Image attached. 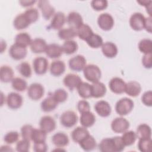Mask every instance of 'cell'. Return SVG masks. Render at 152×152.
I'll return each mask as SVG.
<instances>
[{
    "label": "cell",
    "instance_id": "obj_17",
    "mask_svg": "<svg viewBox=\"0 0 152 152\" xmlns=\"http://www.w3.org/2000/svg\"><path fill=\"white\" fill-rule=\"evenodd\" d=\"M66 21V18L65 14L61 11H58L53 15L50 23V27L53 30H59L62 28Z\"/></svg>",
    "mask_w": 152,
    "mask_h": 152
},
{
    "label": "cell",
    "instance_id": "obj_43",
    "mask_svg": "<svg viewBox=\"0 0 152 152\" xmlns=\"http://www.w3.org/2000/svg\"><path fill=\"white\" fill-rule=\"evenodd\" d=\"M11 86L14 90L22 92L27 88V83L25 80L20 77H15L11 81Z\"/></svg>",
    "mask_w": 152,
    "mask_h": 152
},
{
    "label": "cell",
    "instance_id": "obj_15",
    "mask_svg": "<svg viewBox=\"0 0 152 152\" xmlns=\"http://www.w3.org/2000/svg\"><path fill=\"white\" fill-rule=\"evenodd\" d=\"M56 122L54 118L49 115H45L41 118L39 121L40 128L46 133L53 131L56 128Z\"/></svg>",
    "mask_w": 152,
    "mask_h": 152
},
{
    "label": "cell",
    "instance_id": "obj_57",
    "mask_svg": "<svg viewBox=\"0 0 152 152\" xmlns=\"http://www.w3.org/2000/svg\"><path fill=\"white\" fill-rule=\"evenodd\" d=\"M144 29L150 33H151L152 31V21L151 17L149 16L148 17H145L144 21Z\"/></svg>",
    "mask_w": 152,
    "mask_h": 152
},
{
    "label": "cell",
    "instance_id": "obj_42",
    "mask_svg": "<svg viewBox=\"0 0 152 152\" xmlns=\"http://www.w3.org/2000/svg\"><path fill=\"white\" fill-rule=\"evenodd\" d=\"M139 50L144 54L151 53L152 52V41L150 39H143L141 40L138 45Z\"/></svg>",
    "mask_w": 152,
    "mask_h": 152
},
{
    "label": "cell",
    "instance_id": "obj_36",
    "mask_svg": "<svg viewBox=\"0 0 152 152\" xmlns=\"http://www.w3.org/2000/svg\"><path fill=\"white\" fill-rule=\"evenodd\" d=\"M76 30L77 35L78 36V37L84 41H86L93 33L90 26L84 23Z\"/></svg>",
    "mask_w": 152,
    "mask_h": 152
},
{
    "label": "cell",
    "instance_id": "obj_51",
    "mask_svg": "<svg viewBox=\"0 0 152 152\" xmlns=\"http://www.w3.org/2000/svg\"><path fill=\"white\" fill-rule=\"evenodd\" d=\"M30 147V141L23 139L18 141L16 144L15 149L18 152H27Z\"/></svg>",
    "mask_w": 152,
    "mask_h": 152
},
{
    "label": "cell",
    "instance_id": "obj_28",
    "mask_svg": "<svg viewBox=\"0 0 152 152\" xmlns=\"http://www.w3.org/2000/svg\"><path fill=\"white\" fill-rule=\"evenodd\" d=\"M80 147L86 151H92L96 148L97 143L95 138L90 134L84 138L79 143Z\"/></svg>",
    "mask_w": 152,
    "mask_h": 152
},
{
    "label": "cell",
    "instance_id": "obj_8",
    "mask_svg": "<svg viewBox=\"0 0 152 152\" xmlns=\"http://www.w3.org/2000/svg\"><path fill=\"white\" fill-rule=\"evenodd\" d=\"M129 121L123 117H117L111 122V129L116 133H124L129 127Z\"/></svg>",
    "mask_w": 152,
    "mask_h": 152
},
{
    "label": "cell",
    "instance_id": "obj_60",
    "mask_svg": "<svg viewBox=\"0 0 152 152\" xmlns=\"http://www.w3.org/2000/svg\"><path fill=\"white\" fill-rule=\"evenodd\" d=\"M13 150L11 148V147L8 145H2L1 147V151H12Z\"/></svg>",
    "mask_w": 152,
    "mask_h": 152
},
{
    "label": "cell",
    "instance_id": "obj_16",
    "mask_svg": "<svg viewBox=\"0 0 152 152\" xmlns=\"http://www.w3.org/2000/svg\"><path fill=\"white\" fill-rule=\"evenodd\" d=\"M96 112L101 117L109 116L112 112L110 104L105 100H99L96 103L94 106Z\"/></svg>",
    "mask_w": 152,
    "mask_h": 152
},
{
    "label": "cell",
    "instance_id": "obj_7",
    "mask_svg": "<svg viewBox=\"0 0 152 152\" xmlns=\"http://www.w3.org/2000/svg\"><path fill=\"white\" fill-rule=\"evenodd\" d=\"M49 67L48 61L42 56H38L33 61V68L34 72L37 75L45 74Z\"/></svg>",
    "mask_w": 152,
    "mask_h": 152
},
{
    "label": "cell",
    "instance_id": "obj_45",
    "mask_svg": "<svg viewBox=\"0 0 152 152\" xmlns=\"http://www.w3.org/2000/svg\"><path fill=\"white\" fill-rule=\"evenodd\" d=\"M138 148L141 152H150L151 151L152 141L151 138L138 139Z\"/></svg>",
    "mask_w": 152,
    "mask_h": 152
},
{
    "label": "cell",
    "instance_id": "obj_53",
    "mask_svg": "<svg viewBox=\"0 0 152 152\" xmlns=\"http://www.w3.org/2000/svg\"><path fill=\"white\" fill-rule=\"evenodd\" d=\"M142 103L147 106H152V91L151 90L147 91L143 93L141 96Z\"/></svg>",
    "mask_w": 152,
    "mask_h": 152
},
{
    "label": "cell",
    "instance_id": "obj_32",
    "mask_svg": "<svg viewBox=\"0 0 152 152\" xmlns=\"http://www.w3.org/2000/svg\"><path fill=\"white\" fill-rule=\"evenodd\" d=\"M135 133L138 139L150 138L151 137V127L146 124H140L137 128Z\"/></svg>",
    "mask_w": 152,
    "mask_h": 152
},
{
    "label": "cell",
    "instance_id": "obj_14",
    "mask_svg": "<svg viewBox=\"0 0 152 152\" xmlns=\"http://www.w3.org/2000/svg\"><path fill=\"white\" fill-rule=\"evenodd\" d=\"M126 83L119 77L112 78L109 83V87L112 92L115 94H122L125 92Z\"/></svg>",
    "mask_w": 152,
    "mask_h": 152
},
{
    "label": "cell",
    "instance_id": "obj_26",
    "mask_svg": "<svg viewBox=\"0 0 152 152\" xmlns=\"http://www.w3.org/2000/svg\"><path fill=\"white\" fill-rule=\"evenodd\" d=\"M91 97L94 98H100L103 97L106 93V87L105 85L100 81L93 83L91 85Z\"/></svg>",
    "mask_w": 152,
    "mask_h": 152
},
{
    "label": "cell",
    "instance_id": "obj_13",
    "mask_svg": "<svg viewBox=\"0 0 152 152\" xmlns=\"http://www.w3.org/2000/svg\"><path fill=\"white\" fill-rule=\"evenodd\" d=\"M82 82L81 78L79 75L74 73L66 74L63 79V83L70 90L77 88L78 85Z\"/></svg>",
    "mask_w": 152,
    "mask_h": 152
},
{
    "label": "cell",
    "instance_id": "obj_37",
    "mask_svg": "<svg viewBox=\"0 0 152 152\" xmlns=\"http://www.w3.org/2000/svg\"><path fill=\"white\" fill-rule=\"evenodd\" d=\"M86 42L90 48L95 49L101 47L103 43L102 37L100 35L94 33L86 40Z\"/></svg>",
    "mask_w": 152,
    "mask_h": 152
},
{
    "label": "cell",
    "instance_id": "obj_29",
    "mask_svg": "<svg viewBox=\"0 0 152 152\" xmlns=\"http://www.w3.org/2000/svg\"><path fill=\"white\" fill-rule=\"evenodd\" d=\"M80 122L81 125L85 128L91 127L96 122L95 115L90 111L81 113Z\"/></svg>",
    "mask_w": 152,
    "mask_h": 152
},
{
    "label": "cell",
    "instance_id": "obj_2",
    "mask_svg": "<svg viewBox=\"0 0 152 152\" xmlns=\"http://www.w3.org/2000/svg\"><path fill=\"white\" fill-rule=\"evenodd\" d=\"M134 102L129 98L123 97L119 99L115 104V111L120 116L129 114L133 109Z\"/></svg>",
    "mask_w": 152,
    "mask_h": 152
},
{
    "label": "cell",
    "instance_id": "obj_10",
    "mask_svg": "<svg viewBox=\"0 0 152 152\" xmlns=\"http://www.w3.org/2000/svg\"><path fill=\"white\" fill-rule=\"evenodd\" d=\"M37 6L40 10L43 18L48 20H49L55 14V10L54 7L47 0H40L38 1Z\"/></svg>",
    "mask_w": 152,
    "mask_h": 152
},
{
    "label": "cell",
    "instance_id": "obj_19",
    "mask_svg": "<svg viewBox=\"0 0 152 152\" xmlns=\"http://www.w3.org/2000/svg\"><path fill=\"white\" fill-rule=\"evenodd\" d=\"M45 52L46 56L51 59L58 58L64 53L62 46L56 43H50L48 45Z\"/></svg>",
    "mask_w": 152,
    "mask_h": 152
},
{
    "label": "cell",
    "instance_id": "obj_3",
    "mask_svg": "<svg viewBox=\"0 0 152 152\" xmlns=\"http://www.w3.org/2000/svg\"><path fill=\"white\" fill-rule=\"evenodd\" d=\"M59 119L60 122L63 126L66 128H70L77 123L78 118L75 112L66 110L61 114Z\"/></svg>",
    "mask_w": 152,
    "mask_h": 152
},
{
    "label": "cell",
    "instance_id": "obj_20",
    "mask_svg": "<svg viewBox=\"0 0 152 152\" xmlns=\"http://www.w3.org/2000/svg\"><path fill=\"white\" fill-rule=\"evenodd\" d=\"M101 48L103 55L106 58H113L118 54V48L113 42H106L103 43Z\"/></svg>",
    "mask_w": 152,
    "mask_h": 152
},
{
    "label": "cell",
    "instance_id": "obj_1",
    "mask_svg": "<svg viewBox=\"0 0 152 152\" xmlns=\"http://www.w3.org/2000/svg\"><path fill=\"white\" fill-rule=\"evenodd\" d=\"M83 71L84 76L87 80L92 83L99 81L102 76V72L97 65L94 64L86 65Z\"/></svg>",
    "mask_w": 152,
    "mask_h": 152
},
{
    "label": "cell",
    "instance_id": "obj_40",
    "mask_svg": "<svg viewBox=\"0 0 152 152\" xmlns=\"http://www.w3.org/2000/svg\"><path fill=\"white\" fill-rule=\"evenodd\" d=\"M47 134L42 129H36L34 128L33 131L31 134V140L33 141L34 143L38 142H46Z\"/></svg>",
    "mask_w": 152,
    "mask_h": 152
},
{
    "label": "cell",
    "instance_id": "obj_44",
    "mask_svg": "<svg viewBox=\"0 0 152 152\" xmlns=\"http://www.w3.org/2000/svg\"><path fill=\"white\" fill-rule=\"evenodd\" d=\"M17 70L18 72L25 78H29L31 76L32 71L29 63L27 62H22L17 65Z\"/></svg>",
    "mask_w": 152,
    "mask_h": 152
},
{
    "label": "cell",
    "instance_id": "obj_21",
    "mask_svg": "<svg viewBox=\"0 0 152 152\" xmlns=\"http://www.w3.org/2000/svg\"><path fill=\"white\" fill-rule=\"evenodd\" d=\"M58 103L55 99L53 94H50L42 100L40 104V107L42 111L45 112H50L54 110L58 106Z\"/></svg>",
    "mask_w": 152,
    "mask_h": 152
},
{
    "label": "cell",
    "instance_id": "obj_49",
    "mask_svg": "<svg viewBox=\"0 0 152 152\" xmlns=\"http://www.w3.org/2000/svg\"><path fill=\"white\" fill-rule=\"evenodd\" d=\"M20 135L17 131H10L7 132L4 137V141L8 144L17 142L19 139Z\"/></svg>",
    "mask_w": 152,
    "mask_h": 152
},
{
    "label": "cell",
    "instance_id": "obj_6",
    "mask_svg": "<svg viewBox=\"0 0 152 152\" xmlns=\"http://www.w3.org/2000/svg\"><path fill=\"white\" fill-rule=\"evenodd\" d=\"M144 15L138 12L133 13L129 18L130 27L135 31H141L144 29Z\"/></svg>",
    "mask_w": 152,
    "mask_h": 152
},
{
    "label": "cell",
    "instance_id": "obj_18",
    "mask_svg": "<svg viewBox=\"0 0 152 152\" xmlns=\"http://www.w3.org/2000/svg\"><path fill=\"white\" fill-rule=\"evenodd\" d=\"M66 22L69 27L77 30L83 24V20L80 13L76 11H71L66 17Z\"/></svg>",
    "mask_w": 152,
    "mask_h": 152
},
{
    "label": "cell",
    "instance_id": "obj_24",
    "mask_svg": "<svg viewBox=\"0 0 152 152\" xmlns=\"http://www.w3.org/2000/svg\"><path fill=\"white\" fill-rule=\"evenodd\" d=\"M53 144L58 148H62L66 146L69 142L68 135L64 132H58L53 134L52 137Z\"/></svg>",
    "mask_w": 152,
    "mask_h": 152
},
{
    "label": "cell",
    "instance_id": "obj_35",
    "mask_svg": "<svg viewBox=\"0 0 152 152\" xmlns=\"http://www.w3.org/2000/svg\"><path fill=\"white\" fill-rule=\"evenodd\" d=\"M79 96L83 99H88L91 97V85L86 82L82 81L77 88Z\"/></svg>",
    "mask_w": 152,
    "mask_h": 152
},
{
    "label": "cell",
    "instance_id": "obj_22",
    "mask_svg": "<svg viewBox=\"0 0 152 152\" xmlns=\"http://www.w3.org/2000/svg\"><path fill=\"white\" fill-rule=\"evenodd\" d=\"M141 91V86L139 83L135 81H131L126 83L125 93L131 97L138 96Z\"/></svg>",
    "mask_w": 152,
    "mask_h": 152
},
{
    "label": "cell",
    "instance_id": "obj_39",
    "mask_svg": "<svg viewBox=\"0 0 152 152\" xmlns=\"http://www.w3.org/2000/svg\"><path fill=\"white\" fill-rule=\"evenodd\" d=\"M99 149L102 152H115L112 138H105L102 140Z\"/></svg>",
    "mask_w": 152,
    "mask_h": 152
},
{
    "label": "cell",
    "instance_id": "obj_61",
    "mask_svg": "<svg viewBox=\"0 0 152 152\" xmlns=\"http://www.w3.org/2000/svg\"><path fill=\"white\" fill-rule=\"evenodd\" d=\"M7 48V43L5 42V40H4L3 39L1 40V53H2L4 50H5Z\"/></svg>",
    "mask_w": 152,
    "mask_h": 152
},
{
    "label": "cell",
    "instance_id": "obj_59",
    "mask_svg": "<svg viewBox=\"0 0 152 152\" xmlns=\"http://www.w3.org/2000/svg\"><path fill=\"white\" fill-rule=\"evenodd\" d=\"M137 2L140 4L142 6H144L145 7H147L148 5L152 4L151 1H148V0H142V1H137Z\"/></svg>",
    "mask_w": 152,
    "mask_h": 152
},
{
    "label": "cell",
    "instance_id": "obj_11",
    "mask_svg": "<svg viewBox=\"0 0 152 152\" xmlns=\"http://www.w3.org/2000/svg\"><path fill=\"white\" fill-rule=\"evenodd\" d=\"M8 107L11 109L16 110L19 109L23 104V97L18 93L15 92L10 93L6 99Z\"/></svg>",
    "mask_w": 152,
    "mask_h": 152
},
{
    "label": "cell",
    "instance_id": "obj_4",
    "mask_svg": "<svg viewBox=\"0 0 152 152\" xmlns=\"http://www.w3.org/2000/svg\"><path fill=\"white\" fill-rule=\"evenodd\" d=\"M45 93L44 87L40 83H34L27 88L28 97L32 100H39L42 98Z\"/></svg>",
    "mask_w": 152,
    "mask_h": 152
},
{
    "label": "cell",
    "instance_id": "obj_50",
    "mask_svg": "<svg viewBox=\"0 0 152 152\" xmlns=\"http://www.w3.org/2000/svg\"><path fill=\"white\" fill-rule=\"evenodd\" d=\"M108 2L106 0H93L91 6L95 11H102L107 7Z\"/></svg>",
    "mask_w": 152,
    "mask_h": 152
},
{
    "label": "cell",
    "instance_id": "obj_46",
    "mask_svg": "<svg viewBox=\"0 0 152 152\" xmlns=\"http://www.w3.org/2000/svg\"><path fill=\"white\" fill-rule=\"evenodd\" d=\"M24 14L31 24L33 23L36 22L39 18V11L35 8H30L27 9L24 12Z\"/></svg>",
    "mask_w": 152,
    "mask_h": 152
},
{
    "label": "cell",
    "instance_id": "obj_30",
    "mask_svg": "<svg viewBox=\"0 0 152 152\" xmlns=\"http://www.w3.org/2000/svg\"><path fill=\"white\" fill-rule=\"evenodd\" d=\"M89 134L87 128L84 126H77L71 132V138L75 142L79 143L84 138Z\"/></svg>",
    "mask_w": 152,
    "mask_h": 152
},
{
    "label": "cell",
    "instance_id": "obj_38",
    "mask_svg": "<svg viewBox=\"0 0 152 152\" xmlns=\"http://www.w3.org/2000/svg\"><path fill=\"white\" fill-rule=\"evenodd\" d=\"M62 48L64 53L67 55H71L78 50V46L77 42L73 40H69L64 42Z\"/></svg>",
    "mask_w": 152,
    "mask_h": 152
},
{
    "label": "cell",
    "instance_id": "obj_58",
    "mask_svg": "<svg viewBox=\"0 0 152 152\" xmlns=\"http://www.w3.org/2000/svg\"><path fill=\"white\" fill-rule=\"evenodd\" d=\"M36 1L35 0H26V1H20L19 3L21 4L22 7H28L33 5Z\"/></svg>",
    "mask_w": 152,
    "mask_h": 152
},
{
    "label": "cell",
    "instance_id": "obj_41",
    "mask_svg": "<svg viewBox=\"0 0 152 152\" xmlns=\"http://www.w3.org/2000/svg\"><path fill=\"white\" fill-rule=\"evenodd\" d=\"M121 138L125 146H130L134 144L137 137L135 132L133 131H126L123 133Z\"/></svg>",
    "mask_w": 152,
    "mask_h": 152
},
{
    "label": "cell",
    "instance_id": "obj_48",
    "mask_svg": "<svg viewBox=\"0 0 152 152\" xmlns=\"http://www.w3.org/2000/svg\"><path fill=\"white\" fill-rule=\"evenodd\" d=\"M34 128L30 124H25L21 128V135L23 139L30 141Z\"/></svg>",
    "mask_w": 152,
    "mask_h": 152
},
{
    "label": "cell",
    "instance_id": "obj_34",
    "mask_svg": "<svg viewBox=\"0 0 152 152\" xmlns=\"http://www.w3.org/2000/svg\"><path fill=\"white\" fill-rule=\"evenodd\" d=\"M31 41L30 35L26 32L20 33L15 37V43L24 48L30 46Z\"/></svg>",
    "mask_w": 152,
    "mask_h": 152
},
{
    "label": "cell",
    "instance_id": "obj_25",
    "mask_svg": "<svg viewBox=\"0 0 152 152\" xmlns=\"http://www.w3.org/2000/svg\"><path fill=\"white\" fill-rule=\"evenodd\" d=\"M47 45L46 42L43 39L36 38L32 40L30 47L33 53H41L45 52Z\"/></svg>",
    "mask_w": 152,
    "mask_h": 152
},
{
    "label": "cell",
    "instance_id": "obj_12",
    "mask_svg": "<svg viewBox=\"0 0 152 152\" xmlns=\"http://www.w3.org/2000/svg\"><path fill=\"white\" fill-rule=\"evenodd\" d=\"M27 53V48L23 47L16 43L12 45L9 49V55L14 60L19 61L26 58Z\"/></svg>",
    "mask_w": 152,
    "mask_h": 152
},
{
    "label": "cell",
    "instance_id": "obj_27",
    "mask_svg": "<svg viewBox=\"0 0 152 152\" xmlns=\"http://www.w3.org/2000/svg\"><path fill=\"white\" fill-rule=\"evenodd\" d=\"M31 23L24 14V12L18 14L13 21V26L16 30H21L27 28Z\"/></svg>",
    "mask_w": 152,
    "mask_h": 152
},
{
    "label": "cell",
    "instance_id": "obj_5",
    "mask_svg": "<svg viewBox=\"0 0 152 152\" xmlns=\"http://www.w3.org/2000/svg\"><path fill=\"white\" fill-rule=\"evenodd\" d=\"M97 24L102 30L108 31L113 28L114 26V19L109 13H102L97 18Z\"/></svg>",
    "mask_w": 152,
    "mask_h": 152
},
{
    "label": "cell",
    "instance_id": "obj_33",
    "mask_svg": "<svg viewBox=\"0 0 152 152\" xmlns=\"http://www.w3.org/2000/svg\"><path fill=\"white\" fill-rule=\"evenodd\" d=\"M58 37L61 40H72L77 35V30L71 27H68V28H62L60 29L58 33Z\"/></svg>",
    "mask_w": 152,
    "mask_h": 152
},
{
    "label": "cell",
    "instance_id": "obj_52",
    "mask_svg": "<svg viewBox=\"0 0 152 152\" xmlns=\"http://www.w3.org/2000/svg\"><path fill=\"white\" fill-rule=\"evenodd\" d=\"M112 140L114 145L115 152H121L124 150L125 146L123 143L121 137L116 136L112 137Z\"/></svg>",
    "mask_w": 152,
    "mask_h": 152
},
{
    "label": "cell",
    "instance_id": "obj_55",
    "mask_svg": "<svg viewBox=\"0 0 152 152\" xmlns=\"http://www.w3.org/2000/svg\"><path fill=\"white\" fill-rule=\"evenodd\" d=\"M151 53L144 54L142 58V64L143 66L147 69H150L152 66Z\"/></svg>",
    "mask_w": 152,
    "mask_h": 152
},
{
    "label": "cell",
    "instance_id": "obj_23",
    "mask_svg": "<svg viewBox=\"0 0 152 152\" xmlns=\"http://www.w3.org/2000/svg\"><path fill=\"white\" fill-rule=\"evenodd\" d=\"M66 66L64 61L55 60L52 62L49 66L50 73L55 77H59L63 74L65 71Z\"/></svg>",
    "mask_w": 152,
    "mask_h": 152
},
{
    "label": "cell",
    "instance_id": "obj_47",
    "mask_svg": "<svg viewBox=\"0 0 152 152\" xmlns=\"http://www.w3.org/2000/svg\"><path fill=\"white\" fill-rule=\"evenodd\" d=\"M52 94L58 103L65 102L68 98V93L63 88L56 89Z\"/></svg>",
    "mask_w": 152,
    "mask_h": 152
},
{
    "label": "cell",
    "instance_id": "obj_56",
    "mask_svg": "<svg viewBox=\"0 0 152 152\" xmlns=\"http://www.w3.org/2000/svg\"><path fill=\"white\" fill-rule=\"evenodd\" d=\"M33 150L35 152H45L48 150V145L45 142L34 143Z\"/></svg>",
    "mask_w": 152,
    "mask_h": 152
},
{
    "label": "cell",
    "instance_id": "obj_31",
    "mask_svg": "<svg viewBox=\"0 0 152 152\" xmlns=\"http://www.w3.org/2000/svg\"><path fill=\"white\" fill-rule=\"evenodd\" d=\"M14 71L8 65H2L0 68V80L2 83H7L14 78Z\"/></svg>",
    "mask_w": 152,
    "mask_h": 152
},
{
    "label": "cell",
    "instance_id": "obj_54",
    "mask_svg": "<svg viewBox=\"0 0 152 152\" xmlns=\"http://www.w3.org/2000/svg\"><path fill=\"white\" fill-rule=\"evenodd\" d=\"M77 109L80 113L90 111V104L86 100H81L77 103Z\"/></svg>",
    "mask_w": 152,
    "mask_h": 152
},
{
    "label": "cell",
    "instance_id": "obj_9",
    "mask_svg": "<svg viewBox=\"0 0 152 152\" xmlns=\"http://www.w3.org/2000/svg\"><path fill=\"white\" fill-rule=\"evenodd\" d=\"M86 62V59L83 55H77L70 58L68 61V65L71 70L80 72L84 69Z\"/></svg>",
    "mask_w": 152,
    "mask_h": 152
}]
</instances>
